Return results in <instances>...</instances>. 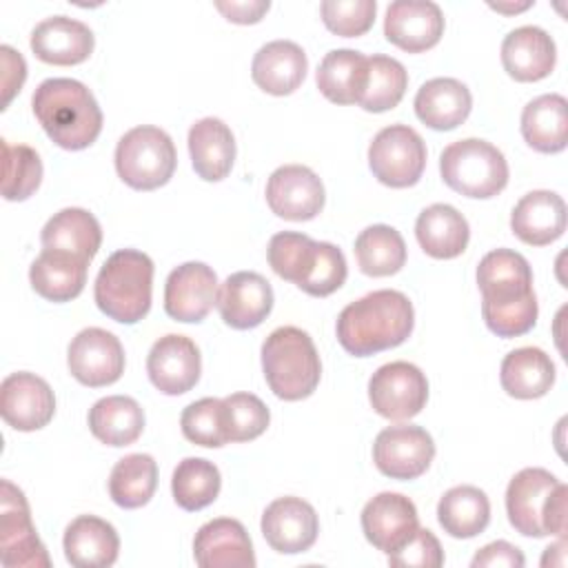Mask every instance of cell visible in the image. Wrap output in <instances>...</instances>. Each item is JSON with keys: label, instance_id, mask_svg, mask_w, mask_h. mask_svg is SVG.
Segmentation results:
<instances>
[{"label": "cell", "instance_id": "cell-1", "mask_svg": "<svg viewBox=\"0 0 568 568\" xmlns=\"http://www.w3.org/2000/svg\"><path fill=\"white\" fill-rule=\"evenodd\" d=\"M413 324L410 300L399 291L379 288L344 306L337 317V342L346 353L368 357L404 344Z\"/></svg>", "mask_w": 568, "mask_h": 568}, {"label": "cell", "instance_id": "cell-2", "mask_svg": "<svg viewBox=\"0 0 568 568\" xmlns=\"http://www.w3.org/2000/svg\"><path fill=\"white\" fill-rule=\"evenodd\" d=\"M44 133L67 151L91 146L102 131V111L93 93L73 78H49L31 98Z\"/></svg>", "mask_w": 568, "mask_h": 568}, {"label": "cell", "instance_id": "cell-3", "mask_svg": "<svg viewBox=\"0 0 568 568\" xmlns=\"http://www.w3.org/2000/svg\"><path fill=\"white\" fill-rule=\"evenodd\" d=\"M151 257L135 248H120L102 264L95 277L93 297L106 317L120 324H135L151 308Z\"/></svg>", "mask_w": 568, "mask_h": 568}, {"label": "cell", "instance_id": "cell-4", "mask_svg": "<svg viewBox=\"0 0 568 568\" xmlns=\"http://www.w3.org/2000/svg\"><path fill=\"white\" fill-rule=\"evenodd\" d=\"M262 371L280 399L297 402L317 388L322 362L306 331L280 326L262 344Z\"/></svg>", "mask_w": 568, "mask_h": 568}, {"label": "cell", "instance_id": "cell-5", "mask_svg": "<svg viewBox=\"0 0 568 568\" xmlns=\"http://www.w3.org/2000/svg\"><path fill=\"white\" fill-rule=\"evenodd\" d=\"M439 173L453 191L477 200L493 197L508 184V162L504 153L479 138L448 144L439 155Z\"/></svg>", "mask_w": 568, "mask_h": 568}, {"label": "cell", "instance_id": "cell-6", "mask_svg": "<svg viewBox=\"0 0 568 568\" xmlns=\"http://www.w3.org/2000/svg\"><path fill=\"white\" fill-rule=\"evenodd\" d=\"M175 164V144L160 126L142 124L118 140L115 171L131 189L153 191L166 184L173 178Z\"/></svg>", "mask_w": 568, "mask_h": 568}, {"label": "cell", "instance_id": "cell-7", "mask_svg": "<svg viewBox=\"0 0 568 568\" xmlns=\"http://www.w3.org/2000/svg\"><path fill=\"white\" fill-rule=\"evenodd\" d=\"M0 561L4 568H49L51 559L31 521L24 493L9 479L0 486Z\"/></svg>", "mask_w": 568, "mask_h": 568}, {"label": "cell", "instance_id": "cell-8", "mask_svg": "<svg viewBox=\"0 0 568 568\" xmlns=\"http://www.w3.org/2000/svg\"><path fill=\"white\" fill-rule=\"evenodd\" d=\"M368 166L373 175L390 189L413 186L419 182L426 166V144L413 126L390 124L373 138Z\"/></svg>", "mask_w": 568, "mask_h": 568}, {"label": "cell", "instance_id": "cell-9", "mask_svg": "<svg viewBox=\"0 0 568 568\" xmlns=\"http://www.w3.org/2000/svg\"><path fill=\"white\" fill-rule=\"evenodd\" d=\"M368 399L373 410L386 419H410L426 406V375L410 362L384 364L368 379Z\"/></svg>", "mask_w": 568, "mask_h": 568}, {"label": "cell", "instance_id": "cell-10", "mask_svg": "<svg viewBox=\"0 0 568 568\" xmlns=\"http://www.w3.org/2000/svg\"><path fill=\"white\" fill-rule=\"evenodd\" d=\"M433 457V437L413 424L388 426L379 430L373 444V462L390 479H415L424 475Z\"/></svg>", "mask_w": 568, "mask_h": 568}, {"label": "cell", "instance_id": "cell-11", "mask_svg": "<svg viewBox=\"0 0 568 568\" xmlns=\"http://www.w3.org/2000/svg\"><path fill=\"white\" fill-rule=\"evenodd\" d=\"M67 364L80 384L91 388L109 386L124 373V348L113 333L91 326L71 339Z\"/></svg>", "mask_w": 568, "mask_h": 568}, {"label": "cell", "instance_id": "cell-12", "mask_svg": "<svg viewBox=\"0 0 568 568\" xmlns=\"http://www.w3.org/2000/svg\"><path fill=\"white\" fill-rule=\"evenodd\" d=\"M0 413L16 430H38L47 426L55 413L53 390L33 373H11L0 384Z\"/></svg>", "mask_w": 568, "mask_h": 568}, {"label": "cell", "instance_id": "cell-13", "mask_svg": "<svg viewBox=\"0 0 568 568\" xmlns=\"http://www.w3.org/2000/svg\"><path fill=\"white\" fill-rule=\"evenodd\" d=\"M266 202L284 220H313L324 209V184L308 166L284 164L266 182Z\"/></svg>", "mask_w": 568, "mask_h": 568}, {"label": "cell", "instance_id": "cell-14", "mask_svg": "<svg viewBox=\"0 0 568 568\" xmlns=\"http://www.w3.org/2000/svg\"><path fill=\"white\" fill-rule=\"evenodd\" d=\"M217 300V275L204 262H184L164 284V311L178 322H202Z\"/></svg>", "mask_w": 568, "mask_h": 568}, {"label": "cell", "instance_id": "cell-15", "mask_svg": "<svg viewBox=\"0 0 568 568\" xmlns=\"http://www.w3.org/2000/svg\"><path fill=\"white\" fill-rule=\"evenodd\" d=\"M320 532L315 508L302 497H280L262 515V535L266 544L282 555L308 550Z\"/></svg>", "mask_w": 568, "mask_h": 568}, {"label": "cell", "instance_id": "cell-16", "mask_svg": "<svg viewBox=\"0 0 568 568\" xmlns=\"http://www.w3.org/2000/svg\"><path fill=\"white\" fill-rule=\"evenodd\" d=\"M202 371V359L195 342L186 335L160 337L146 357V373L151 384L164 395H182L191 390Z\"/></svg>", "mask_w": 568, "mask_h": 568}, {"label": "cell", "instance_id": "cell-17", "mask_svg": "<svg viewBox=\"0 0 568 568\" xmlns=\"http://www.w3.org/2000/svg\"><path fill=\"white\" fill-rule=\"evenodd\" d=\"M559 479L546 468L519 470L506 488V513L510 526L524 537H546V506Z\"/></svg>", "mask_w": 568, "mask_h": 568}, {"label": "cell", "instance_id": "cell-18", "mask_svg": "<svg viewBox=\"0 0 568 568\" xmlns=\"http://www.w3.org/2000/svg\"><path fill=\"white\" fill-rule=\"evenodd\" d=\"M419 528L415 504L399 493H379L362 510V530L368 544L390 555Z\"/></svg>", "mask_w": 568, "mask_h": 568}, {"label": "cell", "instance_id": "cell-19", "mask_svg": "<svg viewBox=\"0 0 568 568\" xmlns=\"http://www.w3.org/2000/svg\"><path fill=\"white\" fill-rule=\"evenodd\" d=\"M217 311L226 326L246 331L260 326L273 308V288L255 271H237L217 288Z\"/></svg>", "mask_w": 568, "mask_h": 568}, {"label": "cell", "instance_id": "cell-20", "mask_svg": "<svg viewBox=\"0 0 568 568\" xmlns=\"http://www.w3.org/2000/svg\"><path fill=\"white\" fill-rule=\"evenodd\" d=\"M444 33V13L430 0H395L386 9L384 36L395 47L419 53L439 42Z\"/></svg>", "mask_w": 568, "mask_h": 568}, {"label": "cell", "instance_id": "cell-21", "mask_svg": "<svg viewBox=\"0 0 568 568\" xmlns=\"http://www.w3.org/2000/svg\"><path fill=\"white\" fill-rule=\"evenodd\" d=\"M193 557L202 568H253L255 552L242 521L217 517L200 526L193 539Z\"/></svg>", "mask_w": 568, "mask_h": 568}, {"label": "cell", "instance_id": "cell-22", "mask_svg": "<svg viewBox=\"0 0 568 568\" xmlns=\"http://www.w3.org/2000/svg\"><path fill=\"white\" fill-rule=\"evenodd\" d=\"M481 304H506L532 295V271L528 260L510 248L486 253L477 266Z\"/></svg>", "mask_w": 568, "mask_h": 568}, {"label": "cell", "instance_id": "cell-23", "mask_svg": "<svg viewBox=\"0 0 568 568\" xmlns=\"http://www.w3.org/2000/svg\"><path fill=\"white\" fill-rule=\"evenodd\" d=\"M93 31L69 16H51L31 31V51L47 64H80L93 51Z\"/></svg>", "mask_w": 568, "mask_h": 568}, {"label": "cell", "instance_id": "cell-24", "mask_svg": "<svg viewBox=\"0 0 568 568\" xmlns=\"http://www.w3.org/2000/svg\"><path fill=\"white\" fill-rule=\"evenodd\" d=\"M557 47L541 27H517L501 42V64L517 82H537L555 69Z\"/></svg>", "mask_w": 568, "mask_h": 568}, {"label": "cell", "instance_id": "cell-25", "mask_svg": "<svg viewBox=\"0 0 568 568\" xmlns=\"http://www.w3.org/2000/svg\"><path fill=\"white\" fill-rule=\"evenodd\" d=\"M510 229L530 246H546L559 240L566 231L564 197L546 189L526 193L513 209Z\"/></svg>", "mask_w": 568, "mask_h": 568}, {"label": "cell", "instance_id": "cell-26", "mask_svg": "<svg viewBox=\"0 0 568 568\" xmlns=\"http://www.w3.org/2000/svg\"><path fill=\"white\" fill-rule=\"evenodd\" d=\"M308 60L300 44L291 40H273L257 49L251 64L253 82L271 95L293 93L306 78Z\"/></svg>", "mask_w": 568, "mask_h": 568}, {"label": "cell", "instance_id": "cell-27", "mask_svg": "<svg viewBox=\"0 0 568 568\" xmlns=\"http://www.w3.org/2000/svg\"><path fill=\"white\" fill-rule=\"evenodd\" d=\"M62 546L71 566L106 568L118 559L120 537L109 521L95 515H80L67 526Z\"/></svg>", "mask_w": 568, "mask_h": 568}, {"label": "cell", "instance_id": "cell-28", "mask_svg": "<svg viewBox=\"0 0 568 568\" xmlns=\"http://www.w3.org/2000/svg\"><path fill=\"white\" fill-rule=\"evenodd\" d=\"M193 171L206 182L224 180L235 160V138L220 118H202L189 129Z\"/></svg>", "mask_w": 568, "mask_h": 568}, {"label": "cell", "instance_id": "cell-29", "mask_svg": "<svg viewBox=\"0 0 568 568\" xmlns=\"http://www.w3.org/2000/svg\"><path fill=\"white\" fill-rule=\"evenodd\" d=\"M473 109V95L468 87L455 78H433L424 82L415 95L417 118L435 129L450 131L466 122Z\"/></svg>", "mask_w": 568, "mask_h": 568}, {"label": "cell", "instance_id": "cell-30", "mask_svg": "<svg viewBox=\"0 0 568 568\" xmlns=\"http://www.w3.org/2000/svg\"><path fill=\"white\" fill-rule=\"evenodd\" d=\"M89 262L64 253L42 248L29 268L33 291L49 302H69L78 297L87 284Z\"/></svg>", "mask_w": 568, "mask_h": 568}, {"label": "cell", "instance_id": "cell-31", "mask_svg": "<svg viewBox=\"0 0 568 568\" xmlns=\"http://www.w3.org/2000/svg\"><path fill=\"white\" fill-rule=\"evenodd\" d=\"M415 235L424 253L435 260H453L462 255L468 246L470 229L466 217L450 204L426 206L417 222Z\"/></svg>", "mask_w": 568, "mask_h": 568}, {"label": "cell", "instance_id": "cell-32", "mask_svg": "<svg viewBox=\"0 0 568 568\" xmlns=\"http://www.w3.org/2000/svg\"><path fill=\"white\" fill-rule=\"evenodd\" d=\"M40 242L42 248L64 251L91 262L102 244V229L93 213L69 206L49 217L40 233Z\"/></svg>", "mask_w": 568, "mask_h": 568}, {"label": "cell", "instance_id": "cell-33", "mask_svg": "<svg viewBox=\"0 0 568 568\" xmlns=\"http://www.w3.org/2000/svg\"><path fill=\"white\" fill-rule=\"evenodd\" d=\"M521 135L539 153H559L568 144V102L559 93H544L521 111Z\"/></svg>", "mask_w": 568, "mask_h": 568}, {"label": "cell", "instance_id": "cell-34", "mask_svg": "<svg viewBox=\"0 0 568 568\" xmlns=\"http://www.w3.org/2000/svg\"><path fill=\"white\" fill-rule=\"evenodd\" d=\"M499 382L510 397L537 399L555 384V364L537 346L515 348L501 359Z\"/></svg>", "mask_w": 568, "mask_h": 568}, {"label": "cell", "instance_id": "cell-35", "mask_svg": "<svg viewBox=\"0 0 568 568\" xmlns=\"http://www.w3.org/2000/svg\"><path fill=\"white\" fill-rule=\"evenodd\" d=\"M317 89L335 104L359 102L368 80V58L355 49L328 51L317 67Z\"/></svg>", "mask_w": 568, "mask_h": 568}, {"label": "cell", "instance_id": "cell-36", "mask_svg": "<svg viewBox=\"0 0 568 568\" xmlns=\"http://www.w3.org/2000/svg\"><path fill=\"white\" fill-rule=\"evenodd\" d=\"M89 428L106 446H129L144 430V410L133 397L109 395L91 406Z\"/></svg>", "mask_w": 568, "mask_h": 568}, {"label": "cell", "instance_id": "cell-37", "mask_svg": "<svg viewBox=\"0 0 568 568\" xmlns=\"http://www.w3.org/2000/svg\"><path fill=\"white\" fill-rule=\"evenodd\" d=\"M437 521L455 539H470L490 521V501L477 486H455L437 504Z\"/></svg>", "mask_w": 568, "mask_h": 568}, {"label": "cell", "instance_id": "cell-38", "mask_svg": "<svg viewBox=\"0 0 568 568\" xmlns=\"http://www.w3.org/2000/svg\"><path fill=\"white\" fill-rule=\"evenodd\" d=\"M359 271L371 277H386L406 264V244L397 229L388 224L366 226L355 240Z\"/></svg>", "mask_w": 568, "mask_h": 568}, {"label": "cell", "instance_id": "cell-39", "mask_svg": "<svg viewBox=\"0 0 568 568\" xmlns=\"http://www.w3.org/2000/svg\"><path fill=\"white\" fill-rule=\"evenodd\" d=\"M158 486V464L151 455L133 453L122 457L109 475V495L120 508L149 504Z\"/></svg>", "mask_w": 568, "mask_h": 568}, {"label": "cell", "instance_id": "cell-40", "mask_svg": "<svg viewBox=\"0 0 568 568\" xmlns=\"http://www.w3.org/2000/svg\"><path fill=\"white\" fill-rule=\"evenodd\" d=\"M222 477L213 462L202 457H186L182 459L171 477L173 499L180 508L193 513L202 510L215 501L220 495Z\"/></svg>", "mask_w": 568, "mask_h": 568}, {"label": "cell", "instance_id": "cell-41", "mask_svg": "<svg viewBox=\"0 0 568 568\" xmlns=\"http://www.w3.org/2000/svg\"><path fill=\"white\" fill-rule=\"evenodd\" d=\"M408 87V73L404 64L388 55L368 58V80L359 98V106L371 113H382L399 104Z\"/></svg>", "mask_w": 568, "mask_h": 568}, {"label": "cell", "instance_id": "cell-42", "mask_svg": "<svg viewBox=\"0 0 568 568\" xmlns=\"http://www.w3.org/2000/svg\"><path fill=\"white\" fill-rule=\"evenodd\" d=\"M2 146V197L9 202L27 200L42 182V160L36 149L27 144H9L0 140Z\"/></svg>", "mask_w": 568, "mask_h": 568}, {"label": "cell", "instance_id": "cell-43", "mask_svg": "<svg viewBox=\"0 0 568 568\" xmlns=\"http://www.w3.org/2000/svg\"><path fill=\"white\" fill-rule=\"evenodd\" d=\"M315 255H317V242L304 233H293V231L275 233L266 248L271 268L282 280H288L295 286H300L306 280L308 271L313 268Z\"/></svg>", "mask_w": 568, "mask_h": 568}, {"label": "cell", "instance_id": "cell-44", "mask_svg": "<svg viewBox=\"0 0 568 568\" xmlns=\"http://www.w3.org/2000/svg\"><path fill=\"white\" fill-rule=\"evenodd\" d=\"M222 419L229 442H251L266 430L271 413L257 395L233 393L222 399Z\"/></svg>", "mask_w": 568, "mask_h": 568}, {"label": "cell", "instance_id": "cell-45", "mask_svg": "<svg viewBox=\"0 0 568 568\" xmlns=\"http://www.w3.org/2000/svg\"><path fill=\"white\" fill-rule=\"evenodd\" d=\"M182 433L189 442L204 448H220L229 444L224 419H222V399L202 397L189 404L180 417Z\"/></svg>", "mask_w": 568, "mask_h": 568}, {"label": "cell", "instance_id": "cell-46", "mask_svg": "<svg viewBox=\"0 0 568 568\" xmlns=\"http://www.w3.org/2000/svg\"><path fill=\"white\" fill-rule=\"evenodd\" d=\"M322 20L328 31L342 38L364 36L377 13L375 0H324L320 4Z\"/></svg>", "mask_w": 568, "mask_h": 568}, {"label": "cell", "instance_id": "cell-47", "mask_svg": "<svg viewBox=\"0 0 568 568\" xmlns=\"http://www.w3.org/2000/svg\"><path fill=\"white\" fill-rule=\"evenodd\" d=\"M537 313L539 306L535 293L517 302L481 304L484 322L497 337H519L528 333L537 322Z\"/></svg>", "mask_w": 568, "mask_h": 568}, {"label": "cell", "instance_id": "cell-48", "mask_svg": "<svg viewBox=\"0 0 568 568\" xmlns=\"http://www.w3.org/2000/svg\"><path fill=\"white\" fill-rule=\"evenodd\" d=\"M346 273L348 268H346L344 253L331 242H317V255H315L313 268L308 271L300 288L313 297H326L346 282Z\"/></svg>", "mask_w": 568, "mask_h": 568}, {"label": "cell", "instance_id": "cell-49", "mask_svg": "<svg viewBox=\"0 0 568 568\" xmlns=\"http://www.w3.org/2000/svg\"><path fill=\"white\" fill-rule=\"evenodd\" d=\"M388 564L393 568H439L444 564V550L428 528H417L404 546L388 555Z\"/></svg>", "mask_w": 568, "mask_h": 568}, {"label": "cell", "instance_id": "cell-50", "mask_svg": "<svg viewBox=\"0 0 568 568\" xmlns=\"http://www.w3.org/2000/svg\"><path fill=\"white\" fill-rule=\"evenodd\" d=\"M524 564V552L504 539L484 546L470 561L473 568H521Z\"/></svg>", "mask_w": 568, "mask_h": 568}, {"label": "cell", "instance_id": "cell-51", "mask_svg": "<svg viewBox=\"0 0 568 568\" xmlns=\"http://www.w3.org/2000/svg\"><path fill=\"white\" fill-rule=\"evenodd\" d=\"M0 55H2V89H4V98H2V109H7V104L11 102V98L20 91V87L24 84L27 78V64L24 58L11 49L9 44L0 47Z\"/></svg>", "mask_w": 568, "mask_h": 568}, {"label": "cell", "instance_id": "cell-52", "mask_svg": "<svg viewBox=\"0 0 568 568\" xmlns=\"http://www.w3.org/2000/svg\"><path fill=\"white\" fill-rule=\"evenodd\" d=\"M215 9L231 22L235 24H253V22H260L262 16L271 9V2L268 0H231V2H222L217 0L215 2Z\"/></svg>", "mask_w": 568, "mask_h": 568}, {"label": "cell", "instance_id": "cell-53", "mask_svg": "<svg viewBox=\"0 0 568 568\" xmlns=\"http://www.w3.org/2000/svg\"><path fill=\"white\" fill-rule=\"evenodd\" d=\"M566 501H568V486L559 481L548 499L546 515H544L548 535H557V537L566 535Z\"/></svg>", "mask_w": 568, "mask_h": 568}, {"label": "cell", "instance_id": "cell-54", "mask_svg": "<svg viewBox=\"0 0 568 568\" xmlns=\"http://www.w3.org/2000/svg\"><path fill=\"white\" fill-rule=\"evenodd\" d=\"M564 564H566V541L561 537L557 544L546 548L541 557V566H564Z\"/></svg>", "mask_w": 568, "mask_h": 568}, {"label": "cell", "instance_id": "cell-55", "mask_svg": "<svg viewBox=\"0 0 568 568\" xmlns=\"http://www.w3.org/2000/svg\"><path fill=\"white\" fill-rule=\"evenodd\" d=\"M528 7H532V2H521V4H501V2H497V4H490V9L501 11V13H517V11H524Z\"/></svg>", "mask_w": 568, "mask_h": 568}]
</instances>
